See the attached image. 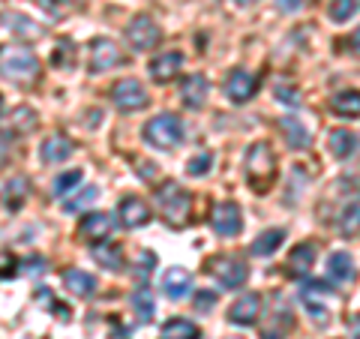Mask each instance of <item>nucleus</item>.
Segmentation results:
<instances>
[{"label":"nucleus","instance_id":"1a4fd4ad","mask_svg":"<svg viewBox=\"0 0 360 339\" xmlns=\"http://www.w3.org/2000/svg\"><path fill=\"white\" fill-rule=\"evenodd\" d=\"M255 90H258V78L246 70H234L229 78H225V94H229V99L234 105L250 103L255 96Z\"/></svg>","mask_w":360,"mask_h":339},{"label":"nucleus","instance_id":"f704fd0d","mask_svg":"<svg viewBox=\"0 0 360 339\" xmlns=\"http://www.w3.org/2000/svg\"><path fill=\"white\" fill-rule=\"evenodd\" d=\"M210 165H213V153L210 151H201V153H195L193 160L186 162V172L193 174V177H201V174L210 172Z\"/></svg>","mask_w":360,"mask_h":339},{"label":"nucleus","instance_id":"c9c22d12","mask_svg":"<svg viewBox=\"0 0 360 339\" xmlns=\"http://www.w3.org/2000/svg\"><path fill=\"white\" fill-rule=\"evenodd\" d=\"M72 60H75V49H72V42H70V39H63L58 49H54L51 63H54V66H63V70H70Z\"/></svg>","mask_w":360,"mask_h":339},{"label":"nucleus","instance_id":"58836bf2","mask_svg":"<svg viewBox=\"0 0 360 339\" xmlns=\"http://www.w3.org/2000/svg\"><path fill=\"white\" fill-rule=\"evenodd\" d=\"M13 276H18V262L9 252H4V282H9Z\"/></svg>","mask_w":360,"mask_h":339},{"label":"nucleus","instance_id":"20e7f679","mask_svg":"<svg viewBox=\"0 0 360 339\" xmlns=\"http://www.w3.org/2000/svg\"><path fill=\"white\" fill-rule=\"evenodd\" d=\"M4 72H6V78H13V82L27 84L39 75V60H37V54L27 49H6L4 51Z\"/></svg>","mask_w":360,"mask_h":339},{"label":"nucleus","instance_id":"423d86ee","mask_svg":"<svg viewBox=\"0 0 360 339\" xmlns=\"http://www.w3.org/2000/svg\"><path fill=\"white\" fill-rule=\"evenodd\" d=\"M207 274L219 282L222 288H240L246 282V264H240L238 258H225L217 255L207 262Z\"/></svg>","mask_w":360,"mask_h":339},{"label":"nucleus","instance_id":"ea45409f","mask_svg":"<svg viewBox=\"0 0 360 339\" xmlns=\"http://www.w3.org/2000/svg\"><path fill=\"white\" fill-rule=\"evenodd\" d=\"M276 96H279V103H285V105H300V96L291 87H276Z\"/></svg>","mask_w":360,"mask_h":339},{"label":"nucleus","instance_id":"37998d69","mask_svg":"<svg viewBox=\"0 0 360 339\" xmlns=\"http://www.w3.org/2000/svg\"><path fill=\"white\" fill-rule=\"evenodd\" d=\"M279 6H283L285 13H295V9H300V6H303V0H279Z\"/></svg>","mask_w":360,"mask_h":339},{"label":"nucleus","instance_id":"a878e982","mask_svg":"<svg viewBox=\"0 0 360 339\" xmlns=\"http://www.w3.org/2000/svg\"><path fill=\"white\" fill-rule=\"evenodd\" d=\"M285 241V231L283 229H267L258 234V241L252 243V255H270V252H276L279 246H283Z\"/></svg>","mask_w":360,"mask_h":339},{"label":"nucleus","instance_id":"393cba45","mask_svg":"<svg viewBox=\"0 0 360 339\" xmlns=\"http://www.w3.org/2000/svg\"><path fill=\"white\" fill-rule=\"evenodd\" d=\"M162 336L165 339H198V327L189 319H168L162 324Z\"/></svg>","mask_w":360,"mask_h":339},{"label":"nucleus","instance_id":"f3484780","mask_svg":"<svg viewBox=\"0 0 360 339\" xmlns=\"http://www.w3.org/2000/svg\"><path fill=\"white\" fill-rule=\"evenodd\" d=\"M30 198V184H27V177H13V180H6L4 184V207L9 213H15L25 207V201Z\"/></svg>","mask_w":360,"mask_h":339},{"label":"nucleus","instance_id":"c03bdc74","mask_svg":"<svg viewBox=\"0 0 360 339\" xmlns=\"http://www.w3.org/2000/svg\"><path fill=\"white\" fill-rule=\"evenodd\" d=\"M352 49H354V54L360 58V27L354 30V37H352Z\"/></svg>","mask_w":360,"mask_h":339},{"label":"nucleus","instance_id":"7ed1b4c3","mask_svg":"<svg viewBox=\"0 0 360 339\" xmlns=\"http://www.w3.org/2000/svg\"><path fill=\"white\" fill-rule=\"evenodd\" d=\"M144 141L160 151H172L184 141V123L174 115H160L144 123Z\"/></svg>","mask_w":360,"mask_h":339},{"label":"nucleus","instance_id":"c756f323","mask_svg":"<svg viewBox=\"0 0 360 339\" xmlns=\"http://www.w3.org/2000/svg\"><path fill=\"white\" fill-rule=\"evenodd\" d=\"M96 196H99V189H96V186L75 189V196H66V198H63V207L70 210V213H75V210H82V207H87V205H94Z\"/></svg>","mask_w":360,"mask_h":339},{"label":"nucleus","instance_id":"f257e3e1","mask_svg":"<svg viewBox=\"0 0 360 339\" xmlns=\"http://www.w3.org/2000/svg\"><path fill=\"white\" fill-rule=\"evenodd\" d=\"M246 180L258 196H267L276 184V156L270 151V144L258 141L246 151Z\"/></svg>","mask_w":360,"mask_h":339},{"label":"nucleus","instance_id":"9d476101","mask_svg":"<svg viewBox=\"0 0 360 339\" xmlns=\"http://www.w3.org/2000/svg\"><path fill=\"white\" fill-rule=\"evenodd\" d=\"M123 60L120 49L111 39H94L90 42V72H108Z\"/></svg>","mask_w":360,"mask_h":339},{"label":"nucleus","instance_id":"39448f33","mask_svg":"<svg viewBox=\"0 0 360 339\" xmlns=\"http://www.w3.org/2000/svg\"><path fill=\"white\" fill-rule=\"evenodd\" d=\"M111 103L120 111H141L150 105V96L139 78H120V82L111 87Z\"/></svg>","mask_w":360,"mask_h":339},{"label":"nucleus","instance_id":"a19ab883","mask_svg":"<svg viewBox=\"0 0 360 339\" xmlns=\"http://www.w3.org/2000/svg\"><path fill=\"white\" fill-rule=\"evenodd\" d=\"M27 270H30V274H42V270H45V258L42 255H30L27 258Z\"/></svg>","mask_w":360,"mask_h":339},{"label":"nucleus","instance_id":"9b49d317","mask_svg":"<svg viewBox=\"0 0 360 339\" xmlns=\"http://www.w3.org/2000/svg\"><path fill=\"white\" fill-rule=\"evenodd\" d=\"M180 66H184V54L180 51H162L150 60V78L156 84H168L172 78L180 75Z\"/></svg>","mask_w":360,"mask_h":339},{"label":"nucleus","instance_id":"0eeeda50","mask_svg":"<svg viewBox=\"0 0 360 339\" xmlns=\"http://www.w3.org/2000/svg\"><path fill=\"white\" fill-rule=\"evenodd\" d=\"M210 225L219 237H238L243 229V217H240V207L234 201H219L210 213Z\"/></svg>","mask_w":360,"mask_h":339},{"label":"nucleus","instance_id":"7c9ffc66","mask_svg":"<svg viewBox=\"0 0 360 339\" xmlns=\"http://www.w3.org/2000/svg\"><path fill=\"white\" fill-rule=\"evenodd\" d=\"M37 4H39L51 18H66L70 13H75L82 0H37Z\"/></svg>","mask_w":360,"mask_h":339},{"label":"nucleus","instance_id":"b1692460","mask_svg":"<svg viewBox=\"0 0 360 339\" xmlns=\"http://www.w3.org/2000/svg\"><path fill=\"white\" fill-rule=\"evenodd\" d=\"M132 309L139 315V321H153V312H156V303H153V291L150 288H135L132 291Z\"/></svg>","mask_w":360,"mask_h":339},{"label":"nucleus","instance_id":"a18cd8bd","mask_svg":"<svg viewBox=\"0 0 360 339\" xmlns=\"http://www.w3.org/2000/svg\"><path fill=\"white\" fill-rule=\"evenodd\" d=\"M238 4H240V6H250V4H255V0H238Z\"/></svg>","mask_w":360,"mask_h":339},{"label":"nucleus","instance_id":"bb28decb","mask_svg":"<svg viewBox=\"0 0 360 339\" xmlns=\"http://www.w3.org/2000/svg\"><path fill=\"white\" fill-rule=\"evenodd\" d=\"M328 270L336 282H352L354 279V262L348 252H333L330 262H328Z\"/></svg>","mask_w":360,"mask_h":339},{"label":"nucleus","instance_id":"c85d7f7f","mask_svg":"<svg viewBox=\"0 0 360 339\" xmlns=\"http://www.w3.org/2000/svg\"><path fill=\"white\" fill-rule=\"evenodd\" d=\"M354 144H357V139H354L352 132H345V129L330 132V153L340 156V160H345V156L354 153Z\"/></svg>","mask_w":360,"mask_h":339},{"label":"nucleus","instance_id":"5701e85b","mask_svg":"<svg viewBox=\"0 0 360 339\" xmlns=\"http://www.w3.org/2000/svg\"><path fill=\"white\" fill-rule=\"evenodd\" d=\"M330 108L340 117H357L360 115V90H342L330 99Z\"/></svg>","mask_w":360,"mask_h":339},{"label":"nucleus","instance_id":"412c9836","mask_svg":"<svg viewBox=\"0 0 360 339\" xmlns=\"http://www.w3.org/2000/svg\"><path fill=\"white\" fill-rule=\"evenodd\" d=\"M94 262L96 264H103L105 270H117L123 267V250L117 243H111V241H103V243H94Z\"/></svg>","mask_w":360,"mask_h":339},{"label":"nucleus","instance_id":"aec40b11","mask_svg":"<svg viewBox=\"0 0 360 339\" xmlns=\"http://www.w3.org/2000/svg\"><path fill=\"white\" fill-rule=\"evenodd\" d=\"M4 21H6V30H13L15 37L25 39V42H33V39L42 37V27H37L27 15H21V13H6Z\"/></svg>","mask_w":360,"mask_h":339},{"label":"nucleus","instance_id":"f03ea898","mask_svg":"<svg viewBox=\"0 0 360 339\" xmlns=\"http://www.w3.org/2000/svg\"><path fill=\"white\" fill-rule=\"evenodd\" d=\"M156 207H160L162 219L172 225V229H184L189 219V210H193V198L189 192L177 184V180H165V184L156 189Z\"/></svg>","mask_w":360,"mask_h":339},{"label":"nucleus","instance_id":"4be33fe9","mask_svg":"<svg viewBox=\"0 0 360 339\" xmlns=\"http://www.w3.org/2000/svg\"><path fill=\"white\" fill-rule=\"evenodd\" d=\"M315 255H319V246H315V243L295 246L291 255H288V270H291V274H307V270L315 264Z\"/></svg>","mask_w":360,"mask_h":339},{"label":"nucleus","instance_id":"dca6fc26","mask_svg":"<svg viewBox=\"0 0 360 339\" xmlns=\"http://www.w3.org/2000/svg\"><path fill=\"white\" fill-rule=\"evenodd\" d=\"M258 309H262V300H258V295H243L231 303V309H229V321L231 324H255L258 319Z\"/></svg>","mask_w":360,"mask_h":339},{"label":"nucleus","instance_id":"ddd939ff","mask_svg":"<svg viewBox=\"0 0 360 339\" xmlns=\"http://www.w3.org/2000/svg\"><path fill=\"white\" fill-rule=\"evenodd\" d=\"M207 94H210V82L205 75H186L184 78V84H180V99H184V105L186 108H201L207 103Z\"/></svg>","mask_w":360,"mask_h":339},{"label":"nucleus","instance_id":"e433bc0d","mask_svg":"<svg viewBox=\"0 0 360 339\" xmlns=\"http://www.w3.org/2000/svg\"><path fill=\"white\" fill-rule=\"evenodd\" d=\"M13 123L18 127V132H30L33 127H37V115H33V108H15Z\"/></svg>","mask_w":360,"mask_h":339},{"label":"nucleus","instance_id":"cd10ccee","mask_svg":"<svg viewBox=\"0 0 360 339\" xmlns=\"http://www.w3.org/2000/svg\"><path fill=\"white\" fill-rule=\"evenodd\" d=\"M279 129L285 132V139H288L291 148H307V144H309V132L303 129L300 120H295V117H279Z\"/></svg>","mask_w":360,"mask_h":339},{"label":"nucleus","instance_id":"6e6552de","mask_svg":"<svg viewBox=\"0 0 360 339\" xmlns=\"http://www.w3.org/2000/svg\"><path fill=\"white\" fill-rule=\"evenodd\" d=\"M127 42L135 51H150L153 45L160 42V27H156V21L148 18V15L132 18L129 27H127Z\"/></svg>","mask_w":360,"mask_h":339},{"label":"nucleus","instance_id":"72a5a7b5","mask_svg":"<svg viewBox=\"0 0 360 339\" xmlns=\"http://www.w3.org/2000/svg\"><path fill=\"white\" fill-rule=\"evenodd\" d=\"M82 172H78V168H72V172H66V174H60L58 180H54V196H58V198H66V196H70V189L72 186H78V184H82Z\"/></svg>","mask_w":360,"mask_h":339},{"label":"nucleus","instance_id":"2eb2a0df","mask_svg":"<svg viewBox=\"0 0 360 339\" xmlns=\"http://www.w3.org/2000/svg\"><path fill=\"white\" fill-rule=\"evenodd\" d=\"M162 291H165V298H172V300L189 298V291H193V274H189V270H184V267L165 270V276H162Z\"/></svg>","mask_w":360,"mask_h":339},{"label":"nucleus","instance_id":"473e14b6","mask_svg":"<svg viewBox=\"0 0 360 339\" xmlns=\"http://www.w3.org/2000/svg\"><path fill=\"white\" fill-rule=\"evenodd\" d=\"M360 9V0H330V18L333 21H348Z\"/></svg>","mask_w":360,"mask_h":339},{"label":"nucleus","instance_id":"f8f14e48","mask_svg":"<svg viewBox=\"0 0 360 339\" xmlns=\"http://www.w3.org/2000/svg\"><path fill=\"white\" fill-rule=\"evenodd\" d=\"M111 231H115V219H111L108 213H87L82 229H78V234H82L87 243H103L111 237Z\"/></svg>","mask_w":360,"mask_h":339},{"label":"nucleus","instance_id":"79ce46f5","mask_svg":"<svg viewBox=\"0 0 360 339\" xmlns=\"http://www.w3.org/2000/svg\"><path fill=\"white\" fill-rule=\"evenodd\" d=\"M348 331H352V339H360V315L348 319Z\"/></svg>","mask_w":360,"mask_h":339},{"label":"nucleus","instance_id":"a211bd4d","mask_svg":"<svg viewBox=\"0 0 360 339\" xmlns=\"http://www.w3.org/2000/svg\"><path fill=\"white\" fill-rule=\"evenodd\" d=\"M72 151H75L72 141L63 139V135H51V139H45V144L39 148L42 162H49V165H58V162H63V160H70Z\"/></svg>","mask_w":360,"mask_h":339},{"label":"nucleus","instance_id":"4468645a","mask_svg":"<svg viewBox=\"0 0 360 339\" xmlns=\"http://www.w3.org/2000/svg\"><path fill=\"white\" fill-rule=\"evenodd\" d=\"M117 217H120V222L127 225V229H141V225H148L150 222V207L144 205L141 198H135V196H127L120 201V207H117Z\"/></svg>","mask_w":360,"mask_h":339},{"label":"nucleus","instance_id":"4c0bfd02","mask_svg":"<svg viewBox=\"0 0 360 339\" xmlns=\"http://www.w3.org/2000/svg\"><path fill=\"white\" fill-rule=\"evenodd\" d=\"M213 307H217V295H213V291H198V295H195V309L207 312Z\"/></svg>","mask_w":360,"mask_h":339},{"label":"nucleus","instance_id":"2f4dec72","mask_svg":"<svg viewBox=\"0 0 360 339\" xmlns=\"http://www.w3.org/2000/svg\"><path fill=\"white\" fill-rule=\"evenodd\" d=\"M340 231L345 237H357L360 234V205H348L340 217Z\"/></svg>","mask_w":360,"mask_h":339},{"label":"nucleus","instance_id":"6ab92c4d","mask_svg":"<svg viewBox=\"0 0 360 339\" xmlns=\"http://www.w3.org/2000/svg\"><path fill=\"white\" fill-rule=\"evenodd\" d=\"M63 282H66V288H70L72 295H78V298H94L96 295V279L90 274H84V270H78V267L66 270Z\"/></svg>","mask_w":360,"mask_h":339}]
</instances>
